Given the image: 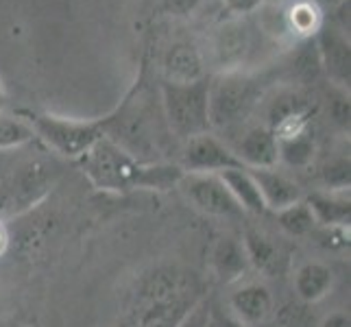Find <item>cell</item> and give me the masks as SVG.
Returning <instances> with one entry per match:
<instances>
[{"mask_svg": "<svg viewBox=\"0 0 351 327\" xmlns=\"http://www.w3.org/2000/svg\"><path fill=\"white\" fill-rule=\"evenodd\" d=\"M105 138L116 142L131 157L142 164L171 162L168 151L175 149V136L168 129L160 88L153 90L144 77L138 79L136 88L120 103L114 114L101 120Z\"/></svg>", "mask_w": 351, "mask_h": 327, "instance_id": "obj_1", "label": "cell"}, {"mask_svg": "<svg viewBox=\"0 0 351 327\" xmlns=\"http://www.w3.org/2000/svg\"><path fill=\"white\" fill-rule=\"evenodd\" d=\"M203 301L199 277L181 266H157L136 284L118 327H181Z\"/></svg>", "mask_w": 351, "mask_h": 327, "instance_id": "obj_2", "label": "cell"}, {"mask_svg": "<svg viewBox=\"0 0 351 327\" xmlns=\"http://www.w3.org/2000/svg\"><path fill=\"white\" fill-rule=\"evenodd\" d=\"M75 164L94 188L114 195H127L133 190L166 192L177 188L184 177L177 162L142 164L105 136Z\"/></svg>", "mask_w": 351, "mask_h": 327, "instance_id": "obj_3", "label": "cell"}, {"mask_svg": "<svg viewBox=\"0 0 351 327\" xmlns=\"http://www.w3.org/2000/svg\"><path fill=\"white\" fill-rule=\"evenodd\" d=\"M20 151L0 153V221L35 208L64 173L62 160L44 147L35 153Z\"/></svg>", "mask_w": 351, "mask_h": 327, "instance_id": "obj_4", "label": "cell"}, {"mask_svg": "<svg viewBox=\"0 0 351 327\" xmlns=\"http://www.w3.org/2000/svg\"><path fill=\"white\" fill-rule=\"evenodd\" d=\"M273 88L271 72L232 70L216 72L208 86V112L212 131L238 133L251 125L264 96Z\"/></svg>", "mask_w": 351, "mask_h": 327, "instance_id": "obj_5", "label": "cell"}, {"mask_svg": "<svg viewBox=\"0 0 351 327\" xmlns=\"http://www.w3.org/2000/svg\"><path fill=\"white\" fill-rule=\"evenodd\" d=\"M208 86H210V77L192 83L162 81L160 86L162 109L168 129H171L179 144L212 131L210 112H208Z\"/></svg>", "mask_w": 351, "mask_h": 327, "instance_id": "obj_6", "label": "cell"}, {"mask_svg": "<svg viewBox=\"0 0 351 327\" xmlns=\"http://www.w3.org/2000/svg\"><path fill=\"white\" fill-rule=\"evenodd\" d=\"M271 42L260 31V27L249 18H229L214 29L210 38L208 59L219 68V72L232 70H256L253 64L266 51Z\"/></svg>", "mask_w": 351, "mask_h": 327, "instance_id": "obj_7", "label": "cell"}, {"mask_svg": "<svg viewBox=\"0 0 351 327\" xmlns=\"http://www.w3.org/2000/svg\"><path fill=\"white\" fill-rule=\"evenodd\" d=\"M27 123L35 133V140L42 142L46 151L57 155L59 160L70 162L81 160L105 136L101 120H77L55 114H29Z\"/></svg>", "mask_w": 351, "mask_h": 327, "instance_id": "obj_8", "label": "cell"}, {"mask_svg": "<svg viewBox=\"0 0 351 327\" xmlns=\"http://www.w3.org/2000/svg\"><path fill=\"white\" fill-rule=\"evenodd\" d=\"M177 188L184 199L205 216L212 218H238L242 210L234 197L229 195L227 186L219 175H201V173H184Z\"/></svg>", "mask_w": 351, "mask_h": 327, "instance_id": "obj_9", "label": "cell"}, {"mask_svg": "<svg viewBox=\"0 0 351 327\" xmlns=\"http://www.w3.org/2000/svg\"><path fill=\"white\" fill-rule=\"evenodd\" d=\"M179 168L184 173L219 175L227 168H236L240 162L229 149V144L216 136L214 131L195 136L179 144Z\"/></svg>", "mask_w": 351, "mask_h": 327, "instance_id": "obj_10", "label": "cell"}, {"mask_svg": "<svg viewBox=\"0 0 351 327\" xmlns=\"http://www.w3.org/2000/svg\"><path fill=\"white\" fill-rule=\"evenodd\" d=\"M314 44H317L319 62L325 77L332 81L334 88L349 92V81H351L349 35L334 27L332 22H323L319 31L314 33Z\"/></svg>", "mask_w": 351, "mask_h": 327, "instance_id": "obj_11", "label": "cell"}, {"mask_svg": "<svg viewBox=\"0 0 351 327\" xmlns=\"http://www.w3.org/2000/svg\"><path fill=\"white\" fill-rule=\"evenodd\" d=\"M236 155L240 166L245 168H273L280 166L277 138L273 129L262 123H251L245 129L234 133V138L225 140Z\"/></svg>", "mask_w": 351, "mask_h": 327, "instance_id": "obj_12", "label": "cell"}, {"mask_svg": "<svg viewBox=\"0 0 351 327\" xmlns=\"http://www.w3.org/2000/svg\"><path fill=\"white\" fill-rule=\"evenodd\" d=\"M227 310L249 327H260L273 317L275 299L271 288L262 282H245L227 299Z\"/></svg>", "mask_w": 351, "mask_h": 327, "instance_id": "obj_13", "label": "cell"}, {"mask_svg": "<svg viewBox=\"0 0 351 327\" xmlns=\"http://www.w3.org/2000/svg\"><path fill=\"white\" fill-rule=\"evenodd\" d=\"M205 53L190 40H177L168 44L162 55V81L171 83H192L208 77Z\"/></svg>", "mask_w": 351, "mask_h": 327, "instance_id": "obj_14", "label": "cell"}, {"mask_svg": "<svg viewBox=\"0 0 351 327\" xmlns=\"http://www.w3.org/2000/svg\"><path fill=\"white\" fill-rule=\"evenodd\" d=\"M310 112H314V105L310 101V96L301 88H293V86H284L280 90L271 88L258 109V114L262 116V120H258V123L275 131L280 125H284L286 120L310 114Z\"/></svg>", "mask_w": 351, "mask_h": 327, "instance_id": "obj_15", "label": "cell"}, {"mask_svg": "<svg viewBox=\"0 0 351 327\" xmlns=\"http://www.w3.org/2000/svg\"><path fill=\"white\" fill-rule=\"evenodd\" d=\"M208 266L214 280L221 284H236L251 269L242 240L234 236H219L210 247Z\"/></svg>", "mask_w": 351, "mask_h": 327, "instance_id": "obj_16", "label": "cell"}, {"mask_svg": "<svg viewBox=\"0 0 351 327\" xmlns=\"http://www.w3.org/2000/svg\"><path fill=\"white\" fill-rule=\"evenodd\" d=\"M249 173L253 175V179H256V184L260 188L266 212H280L306 197L297 181L293 177H288L286 173H282L277 166L249 168Z\"/></svg>", "mask_w": 351, "mask_h": 327, "instance_id": "obj_17", "label": "cell"}, {"mask_svg": "<svg viewBox=\"0 0 351 327\" xmlns=\"http://www.w3.org/2000/svg\"><path fill=\"white\" fill-rule=\"evenodd\" d=\"M317 227H349V190H317L304 197Z\"/></svg>", "mask_w": 351, "mask_h": 327, "instance_id": "obj_18", "label": "cell"}, {"mask_svg": "<svg viewBox=\"0 0 351 327\" xmlns=\"http://www.w3.org/2000/svg\"><path fill=\"white\" fill-rule=\"evenodd\" d=\"M242 247H245L249 266L253 271L266 277H273L282 271L286 256L271 236L258 232V229H247L245 236H242Z\"/></svg>", "mask_w": 351, "mask_h": 327, "instance_id": "obj_19", "label": "cell"}, {"mask_svg": "<svg viewBox=\"0 0 351 327\" xmlns=\"http://www.w3.org/2000/svg\"><path fill=\"white\" fill-rule=\"evenodd\" d=\"M293 286L304 304H317L330 295L334 286V271L323 262H304L297 266L293 275Z\"/></svg>", "mask_w": 351, "mask_h": 327, "instance_id": "obj_20", "label": "cell"}, {"mask_svg": "<svg viewBox=\"0 0 351 327\" xmlns=\"http://www.w3.org/2000/svg\"><path fill=\"white\" fill-rule=\"evenodd\" d=\"M219 177L223 179V184L227 186L229 195H232L234 201L238 203L242 214L262 216L266 212L260 188L256 184V179H253V175L249 173V168H245V166L227 168V171L219 173Z\"/></svg>", "mask_w": 351, "mask_h": 327, "instance_id": "obj_21", "label": "cell"}, {"mask_svg": "<svg viewBox=\"0 0 351 327\" xmlns=\"http://www.w3.org/2000/svg\"><path fill=\"white\" fill-rule=\"evenodd\" d=\"M277 153H280V164L288 168H308L317 155L314 127L293 133V136L277 138Z\"/></svg>", "mask_w": 351, "mask_h": 327, "instance_id": "obj_22", "label": "cell"}, {"mask_svg": "<svg viewBox=\"0 0 351 327\" xmlns=\"http://www.w3.org/2000/svg\"><path fill=\"white\" fill-rule=\"evenodd\" d=\"M273 214H275V221L280 225V229L290 238H304V236L314 234V229H317V221H314V214L308 208L306 199H301V201L288 205V208H284L280 212H273Z\"/></svg>", "mask_w": 351, "mask_h": 327, "instance_id": "obj_23", "label": "cell"}, {"mask_svg": "<svg viewBox=\"0 0 351 327\" xmlns=\"http://www.w3.org/2000/svg\"><path fill=\"white\" fill-rule=\"evenodd\" d=\"M33 142H35V133L27 123V118L9 116L5 112H0V153L29 147Z\"/></svg>", "mask_w": 351, "mask_h": 327, "instance_id": "obj_24", "label": "cell"}, {"mask_svg": "<svg viewBox=\"0 0 351 327\" xmlns=\"http://www.w3.org/2000/svg\"><path fill=\"white\" fill-rule=\"evenodd\" d=\"M321 179L325 188L323 190H349V155L334 157L321 171Z\"/></svg>", "mask_w": 351, "mask_h": 327, "instance_id": "obj_25", "label": "cell"}, {"mask_svg": "<svg viewBox=\"0 0 351 327\" xmlns=\"http://www.w3.org/2000/svg\"><path fill=\"white\" fill-rule=\"evenodd\" d=\"M205 0H162L160 9L173 18H190L201 9Z\"/></svg>", "mask_w": 351, "mask_h": 327, "instance_id": "obj_26", "label": "cell"}, {"mask_svg": "<svg viewBox=\"0 0 351 327\" xmlns=\"http://www.w3.org/2000/svg\"><path fill=\"white\" fill-rule=\"evenodd\" d=\"M208 325L210 327H249L223 306H208Z\"/></svg>", "mask_w": 351, "mask_h": 327, "instance_id": "obj_27", "label": "cell"}, {"mask_svg": "<svg viewBox=\"0 0 351 327\" xmlns=\"http://www.w3.org/2000/svg\"><path fill=\"white\" fill-rule=\"evenodd\" d=\"M264 3L266 0H223V7L234 18H247L249 14H256Z\"/></svg>", "mask_w": 351, "mask_h": 327, "instance_id": "obj_28", "label": "cell"}, {"mask_svg": "<svg viewBox=\"0 0 351 327\" xmlns=\"http://www.w3.org/2000/svg\"><path fill=\"white\" fill-rule=\"evenodd\" d=\"M181 327H208V304L201 301Z\"/></svg>", "mask_w": 351, "mask_h": 327, "instance_id": "obj_29", "label": "cell"}, {"mask_svg": "<svg viewBox=\"0 0 351 327\" xmlns=\"http://www.w3.org/2000/svg\"><path fill=\"white\" fill-rule=\"evenodd\" d=\"M319 327H351V317L345 310H334L328 317H323Z\"/></svg>", "mask_w": 351, "mask_h": 327, "instance_id": "obj_30", "label": "cell"}, {"mask_svg": "<svg viewBox=\"0 0 351 327\" xmlns=\"http://www.w3.org/2000/svg\"><path fill=\"white\" fill-rule=\"evenodd\" d=\"M310 3L317 7L319 11H328V14H332V11L336 9V7H341L345 0H310Z\"/></svg>", "mask_w": 351, "mask_h": 327, "instance_id": "obj_31", "label": "cell"}, {"mask_svg": "<svg viewBox=\"0 0 351 327\" xmlns=\"http://www.w3.org/2000/svg\"><path fill=\"white\" fill-rule=\"evenodd\" d=\"M7 247H9V234H7L3 221H0V256H3V253L7 251Z\"/></svg>", "mask_w": 351, "mask_h": 327, "instance_id": "obj_32", "label": "cell"}, {"mask_svg": "<svg viewBox=\"0 0 351 327\" xmlns=\"http://www.w3.org/2000/svg\"><path fill=\"white\" fill-rule=\"evenodd\" d=\"M7 105V94H5V86H3V81H0V112L5 109Z\"/></svg>", "mask_w": 351, "mask_h": 327, "instance_id": "obj_33", "label": "cell"}, {"mask_svg": "<svg viewBox=\"0 0 351 327\" xmlns=\"http://www.w3.org/2000/svg\"><path fill=\"white\" fill-rule=\"evenodd\" d=\"M208 327H210V325H208Z\"/></svg>", "mask_w": 351, "mask_h": 327, "instance_id": "obj_34", "label": "cell"}]
</instances>
